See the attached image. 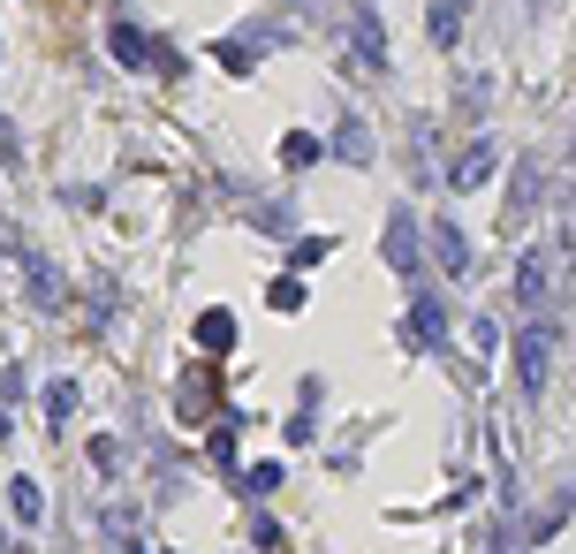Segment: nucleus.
<instances>
[{
  "instance_id": "12",
  "label": "nucleus",
  "mask_w": 576,
  "mask_h": 554,
  "mask_svg": "<svg viewBox=\"0 0 576 554\" xmlns=\"http://www.w3.org/2000/svg\"><path fill=\"white\" fill-rule=\"evenodd\" d=\"M425 23H433V46H448V53H455V39H463V0H433Z\"/></svg>"
},
{
  "instance_id": "13",
  "label": "nucleus",
  "mask_w": 576,
  "mask_h": 554,
  "mask_svg": "<svg viewBox=\"0 0 576 554\" xmlns=\"http://www.w3.org/2000/svg\"><path fill=\"white\" fill-rule=\"evenodd\" d=\"M569 510H576V486H562V494H554V502L538 510V524H532V547H546V540H554V532L569 524Z\"/></svg>"
},
{
  "instance_id": "20",
  "label": "nucleus",
  "mask_w": 576,
  "mask_h": 554,
  "mask_svg": "<svg viewBox=\"0 0 576 554\" xmlns=\"http://www.w3.org/2000/svg\"><path fill=\"white\" fill-rule=\"evenodd\" d=\"M250 540H258V547H281V524H274V516L258 510V516H250Z\"/></svg>"
},
{
  "instance_id": "3",
  "label": "nucleus",
  "mask_w": 576,
  "mask_h": 554,
  "mask_svg": "<svg viewBox=\"0 0 576 554\" xmlns=\"http://www.w3.org/2000/svg\"><path fill=\"white\" fill-rule=\"evenodd\" d=\"M379 258L395 266V274H410L417 281V266H425V228H417V214H387V236H379Z\"/></svg>"
},
{
  "instance_id": "15",
  "label": "nucleus",
  "mask_w": 576,
  "mask_h": 554,
  "mask_svg": "<svg viewBox=\"0 0 576 554\" xmlns=\"http://www.w3.org/2000/svg\"><path fill=\"white\" fill-rule=\"evenodd\" d=\"M327 160V145L311 137V129H296V137H281V168H319Z\"/></svg>"
},
{
  "instance_id": "4",
  "label": "nucleus",
  "mask_w": 576,
  "mask_h": 554,
  "mask_svg": "<svg viewBox=\"0 0 576 554\" xmlns=\"http://www.w3.org/2000/svg\"><path fill=\"white\" fill-rule=\"evenodd\" d=\"M448 342V297L440 289H417L410 319H403V349H440Z\"/></svg>"
},
{
  "instance_id": "11",
  "label": "nucleus",
  "mask_w": 576,
  "mask_h": 554,
  "mask_svg": "<svg viewBox=\"0 0 576 554\" xmlns=\"http://www.w3.org/2000/svg\"><path fill=\"white\" fill-rule=\"evenodd\" d=\"M8 510H16V524H23V532H39V516H46L39 478H16V486H8Z\"/></svg>"
},
{
  "instance_id": "9",
  "label": "nucleus",
  "mask_w": 576,
  "mask_h": 554,
  "mask_svg": "<svg viewBox=\"0 0 576 554\" xmlns=\"http://www.w3.org/2000/svg\"><path fill=\"white\" fill-rule=\"evenodd\" d=\"M107 46H115V61H122V69H152V39H145L137 23H115Z\"/></svg>"
},
{
  "instance_id": "8",
  "label": "nucleus",
  "mask_w": 576,
  "mask_h": 554,
  "mask_svg": "<svg viewBox=\"0 0 576 554\" xmlns=\"http://www.w3.org/2000/svg\"><path fill=\"white\" fill-rule=\"evenodd\" d=\"M341 168H371V129L357 122V115H341V129H334V145H327Z\"/></svg>"
},
{
  "instance_id": "7",
  "label": "nucleus",
  "mask_w": 576,
  "mask_h": 554,
  "mask_svg": "<svg viewBox=\"0 0 576 554\" xmlns=\"http://www.w3.org/2000/svg\"><path fill=\"white\" fill-rule=\"evenodd\" d=\"M433 258H440V274H463V266H470V236H463V220H455V214L433 220Z\"/></svg>"
},
{
  "instance_id": "2",
  "label": "nucleus",
  "mask_w": 576,
  "mask_h": 554,
  "mask_svg": "<svg viewBox=\"0 0 576 554\" xmlns=\"http://www.w3.org/2000/svg\"><path fill=\"white\" fill-rule=\"evenodd\" d=\"M538 198H546V160H516V182H508V198H500V228H508V236L532 228Z\"/></svg>"
},
{
  "instance_id": "18",
  "label": "nucleus",
  "mask_w": 576,
  "mask_h": 554,
  "mask_svg": "<svg viewBox=\"0 0 576 554\" xmlns=\"http://www.w3.org/2000/svg\"><path fill=\"white\" fill-rule=\"evenodd\" d=\"M23 274H31V297H39L46 311H53V304H61V274H53V266H46V258H31V266H23Z\"/></svg>"
},
{
  "instance_id": "10",
  "label": "nucleus",
  "mask_w": 576,
  "mask_h": 554,
  "mask_svg": "<svg viewBox=\"0 0 576 554\" xmlns=\"http://www.w3.org/2000/svg\"><path fill=\"white\" fill-rule=\"evenodd\" d=\"M198 342H206L212 357H228V349H236V311H220V304L198 311Z\"/></svg>"
},
{
  "instance_id": "19",
  "label": "nucleus",
  "mask_w": 576,
  "mask_h": 554,
  "mask_svg": "<svg viewBox=\"0 0 576 554\" xmlns=\"http://www.w3.org/2000/svg\"><path fill=\"white\" fill-rule=\"evenodd\" d=\"M266 297H274V311H304V281H296V274H281Z\"/></svg>"
},
{
  "instance_id": "14",
  "label": "nucleus",
  "mask_w": 576,
  "mask_h": 554,
  "mask_svg": "<svg viewBox=\"0 0 576 554\" xmlns=\"http://www.w3.org/2000/svg\"><path fill=\"white\" fill-rule=\"evenodd\" d=\"M357 61H365V69H387V31H379V16H357Z\"/></svg>"
},
{
  "instance_id": "5",
  "label": "nucleus",
  "mask_w": 576,
  "mask_h": 554,
  "mask_svg": "<svg viewBox=\"0 0 576 554\" xmlns=\"http://www.w3.org/2000/svg\"><path fill=\"white\" fill-rule=\"evenodd\" d=\"M554 258H562V244H532V251L516 258V304H546L554 297Z\"/></svg>"
},
{
  "instance_id": "16",
  "label": "nucleus",
  "mask_w": 576,
  "mask_h": 554,
  "mask_svg": "<svg viewBox=\"0 0 576 554\" xmlns=\"http://www.w3.org/2000/svg\"><path fill=\"white\" fill-rule=\"evenodd\" d=\"M77 403H83L77 380H53V387H46V426H69V418H77Z\"/></svg>"
},
{
  "instance_id": "17",
  "label": "nucleus",
  "mask_w": 576,
  "mask_h": 554,
  "mask_svg": "<svg viewBox=\"0 0 576 554\" xmlns=\"http://www.w3.org/2000/svg\"><path fill=\"white\" fill-rule=\"evenodd\" d=\"M236 486H244L250 502H266V494L281 486V464H244V471H236Z\"/></svg>"
},
{
  "instance_id": "6",
  "label": "nucleus",
  "mask_w": 576,
  "mask_h": 554,
  "mask_svg": "<svg viewBox=\"0 0 576 554\" xmlns=\"http://www.w3.org/2000/svg\"><path fill=\"white\" fill-rule=\"evenodd\" d=\"M494 168H500V145H494V137H478V145H470V152L448 168V182H455V190H486V182H494Z\"/></svg>"
},
{
  "instance_id": "21",
  "label": "nucleus",
  "mask_w": 576,
  "mask_h": 554,
  "mask_svg": "<svg viewBox=\"0 0 576 554\" xmlns=\"http://www.w3.org/2000/svg\"><path fill=\"white\" fill-rule=\"evenodd\" d=\"M145 554H175V547H145Z\"/></svg>"
},
{
  "instance_id": "1",
  "label": "nucleus",
  "mask_w": 576,
  "mask_h": 554,
  "mask_svg": "<svg viewBox=\"0 0 576 554\" xmlns=\"http://www.w3.org/2000/svg\"><path fill=\"white\" fill-rule=\"evenodd\" d=\"M554 319H532L524 335H516V387H524V403H538L546 395V380H554Z\"/></svg>"
}]
</instances>
